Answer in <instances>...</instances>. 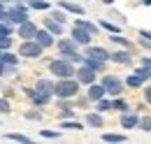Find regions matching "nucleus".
Returning <instances> with one entry per match:
<instances>
[{
	"label": "nucleus",
	"instance_id": "nucleus-1",
	"mask_svg": "<svg viewBox=\"0 0 151 144\" xmlns=\"http://www.w3.org/2000/svg\"><path fill=\"white\" fill-rule=\"evenodd\" d=\"M77 91H79V81L72 79V77H65V79H60L58 84H54V95L63 98V100L77 95Z\"/></svg>",
	"mask_w": 151,
	"mask_h": 144
},
{
	"label": "nucleus",
	"instance_id": "nucleus-2",
	"mask_svg": "<svg viewBox=\"0 0 151 144\" xmlns=\"http://www.w3.org/2000/svg\"><path fill=\"white\" fill-rule=\"evenodd\" d=\"M49 70L56 74L58 79H65V77H75V65H72V60H68V58H56V60H51L49 63Z\"/></svg>",
	"mask_w": 151,
	"mask_h": 144
},
{
	"label": "nucleus",
	"instance_id": "nucleus-3",
	"mask_svg": "<svg viewBox=\"0 0 151 144\" xmlns=\"http://www.w3.org/2000/svg\"><path fill=\"white\" fill-rule=\"evenodd\" d=\"M100 84L105 86V91H107L109 95H121V93H123V79L116 77V74H105Z\"/></svg>",
	"mask_w": 151,
	"mask_h": 144
},
{
	"label": "nucleus",
	"instance_id": "nucleus-4",
	"mask_svg": "<svg viewBox=\"0 0 151 144\" xmlns=\"http://www.w3.org/2000/svg\"><path fill=\"white\" fill-rule=\"evenodd\" d=\"M42 51H44V47H40L35 40H23L19 47V56H23V58H37V56H42Z\"/></svg>",
	"mask_w": 151,
	"mask_h": 144
},
{
	"label": "nucleus",
	"instance_id": "nucleus-5",
	"mask_svg": "<svg viewBox=\"0 0 151 144\" xmlns=\"http://www.w3.org/2000/svg\"><path fill=\"white\" fill-rule=\"evenodd\" d=\"M7 17H9V23H23V21H28V9H26V5H21L17 2L14 7H9L7 9Z\"/></svg>",
	"mask_w": 151,
	"mask_h": 144
},
{
	"label": "nucleus",
	"instance_id": "nucleus-6",
	"mask_svg": "<svg viewBox=\"0 0 151 144\" xmlns=\"http://www.w3.org/2000/svg\"><path fill=\"white\" fill-rule=\"evenodd\" d=\"M86 58H93V60H100V63H107L109 60V51L105 47H88L86 44V51H84Z\"/></svg>",
	"mask_w": 151,
	"mask_h": 144
},
{
	"label": "nucleus",
	"instance_id": "nucleus-7",
	"mask_svg": "<svg viewBox=\"0 0 151 144\" xmlns=\"http://www.w3.org/2000/svg\"><path fill=\"white\" fill-rule=\"evenodd\" d=\"M91 33L86 30V28H81V26H75L72 28V40H75L77 44H81V47H86V44H91Z\"/></svg>",
	"mask_w": 151,
	"mask_h": 144
},
{
	"label": "nucleus",
	"instance_id": "nucleus-8",
	"mask_svg": "<svg viewBox=\"0 0 151 144\" xmlns=\"http://www.w3.org/2000/svg\"><path fill=\"white\" fill-rule=\"evenodd\" d=\"M35 33H37V26H35L33 21H23V23H19L21 40H35Z\"/></svg>",
	"mask_w": 151,
	"mask_h": 144
},
{
	"label": "nucleus",
	"instance_id": "nucleus-9",
	"mask_svg": "<svg viewBox=\"0 0 151 144\" xmlns=\"http://www.w3.org/2000/svg\"><path fill=\"white\" fill-rule=\"evenodd\" d=\"M75 77H77L79 84H93L95 81V72L91 70V68H86V65H81V68L75 72Z\"/></svg>",
	"mask_w": 151,
	"mask_h": 144
},
{
	"label": "nucleus",
	"instance_id": "nucleus-10",
	"mask_svg": "<svg viewBox=\"0 0 151 144\" xmlns=\"http://www.w3.org/2000/svg\"><path fill=\"white\" fill-rule=\"evenodd\" d=\"M35 91H37L40 95H44V98L51 100V95H54V81H49V79H37V81H35Z\"/></svg>",
	"mask_w": 151,
	"mask_h": 144
},
{
	"label": "nucleus",
	"instance_id": "nucleus-11",
	"mask_svg": "<svg viewBox=\"0 0 151 144\" xmlns=\"http://www.w3.org/2000/svg\"><path fill=\"white\" fill-rule=\"evenodd\" d=\"M35 42H37L40 47H54V35L49 33V30H40L37 28V33H35Z\"/></svg>",
	"mask_w": 151,
	"mask_h": 144
},
{
	"label": "nucleus",
	"instance_id": "nucleus-12",
	"mask_svg": "<svg viewBox=\"0 0 151 144\" xmlns=\"http://www.w3.org/2000/svg\"><path fill=\"white\" fill-rule=\"evenodd\" d=\"M107 95V91H105V86L102 84H88V100L91 102H95V100H100V98H105Z\"/></svg>",
	"mask_w": 151,
	"mask_h": 144
},
{
	"label": "nucleus",
	"instance_id": "nucleus-13",
	"mask_svg": "<svg viewBox=\"0 0 151 144\" xmlns=\"http://www.w3.org/2000/svg\"><path fill=\"white\" fill-rule=\"evenodd\" d=\"M109 60H114L116 65H130V63H132V56H130V51L126 49V51H116V54H109Z\"/></svg>",
	"mask_w": 151,
	"mask_h": 144
},
{
	"label": "nucleus",
	"instance_id": "nucleus-14",
	"mask_svg": "<svg viewBox=\"0 0 151 144\" xmlns=\"http://www.w3.org/2000/svg\"><path fill=\"white\" fill-rule=\"evenodd\" d=\"M44 28H47L51 35H63V23L56 21V19H51V17L44 19Z\"/></svg>",
	"mask_w": 151,
	"mask_h": 144
},
{
	"label": "nucleus",
	"instance_id": "nucleus-15",
	"mask_svg": "<svg viewBox=\"0 0 151 144\" xmlns=\"http://www.w3.org/2000/svg\"><path fill=\"white\" fill-rule=\"evenodd\" d=\"M119 123H121L123 128H137V123H139V116H137V114H128V112H123Z\"/></svg>",
	"mask_w": 151,
	"mask_h": 144
},
{
	"label": "nucleus",
	"instance_id": "nucleus-16",
	"mask_svg": "<svg viewBox=\"0 0 151 144\" xmlns=\"http://www.w3.org/2000/svg\"><path fill=\"white\" fill-rule=\"evenodd\" d=\"M58 49H60V56H70V54H75L77 42L75 40H60L58 42Z\"/></svg>",
	"mask_w": 151,
	"mask_h": 144
},
{
	"label": "nucleus",
	"instance_id": "nucleus-17",
	"mask_svg": "<svg viewBox=\"0 0 151 144\" xmlns=\"http://www.w3.org/2000/svg\"><path fill=\"white\" fill-rule=\"evenodd\" d=\"M58 7H60V9H65V12H70V14H79V17L86 12L84 7H79V5H75V2H68V0H60V2H58Z\"/></svg>",
	"mask_w": 151,
	"mask_h": 144
},
{
	"label": "nucleus",
	"instance_id": "nucleus-18",
	"mask_svg": "<svg viewBox=\"0 0 151 144\" xmlns=\"http://www.w3.org/2000/svg\"><path fill=\"white\" fill-rule=\"evenodd\" d=\"M137 74L147 81L151 79V58H142V63H139V68H137Z\"/></svg>",
	"mask_w": 151,
	"mask_h": 144
},
{
	"label": "nucleus",
	"instance_id": "nucleus-19",
	"mask_svg": "<svg viewBox=\"0 0 151 144\" xmlns=\"http://www.w3.org/2000/svg\"><path fill=\"white\" fill-rule=\"evenodd\" d=\"M26 95L33 100V105H37V107H42V105H47L49 102V98H44V95H40L35 89H26Z\"/></svg>",
	"mask_w": 151,
	"mask_h": 144
},
{
	"label": "nucleus",
	"instance_id": "nucleus-20",
	"mask_svg": "<svg viewBox=\"0 0 151 144\" xmlns=\"http://www.w3.org/2000/svg\"><path fill=\"white\" fill-rule=\"evenodd\" d=\"M128 140L126 135H116V132H105L102 135V142H107V144H123Z\"/></svg>",
	"mask_w": 151,
	"mask_h": 144
},
{
	"label": "nucleus",
	"instance_id": "nucleus-21",
	"mask_svg": "<svg viewBox=\"0 0 151 144\" xmlns=\"http://www.w3.org/2000/svg\"><path fill=\"white\" fill-rule=\"evenodd\" d=\"M123 84H126V86H130V89H139V86L144 84V79H142V77H139L137 72H135V74H130V77H128V79H126Z\"/></svg>",
	"mask_w": 151,
	"mask_h": 144
},
{
	"label": "nucleus",
	"instance_id": "nucleus-22",
	"mask_svg": "<svg viewBox=\"0 0 151 144\" xmlns=\"http://www.w3.org/2000/svg\"><path fill=\"white\" fill-rule=\"evenodd\" d=\"M0 60H2V63H7V65H19V56L9 54L7 49H5V51H0Z\"/></svg>",
	"mask_w": 151,
	"mask_h": 144
},
{
	"label": "nucleus",
	"instance_id": "nucleus-23",
	"mask_svg": "<svg viewBox=\"0 0 151 144\" xmlns=\"http://www.w3.org/2000/svg\"><path fill=\"white\" fill-rule=\"evenodd\" d=\"M84 65H86V68H91L93 72H102V68H105V63L93 60V58H86V56H84Z\"/></svg>",
	"mask_w": 151,
	"mask_h": 144
},
{
	"label": "nucleus",
	"instance_id": "nucleus-24",
	"mask_svg": "<svg viewBox=\"0 0 151 144\" xmlns=\"http://www.w3.org/2000/svg\"><path fill=\"white\" fill-rule=\"evenodd\" d=\"M86 123L91 128H100L102 126V116H100V112L98 114H86Z\"/></svg>",
	"mask_w": 151,
	"mask_h": 144
},
{
	"label": "nucleus",
	"instance_id": "nucleus-25",
	"mask_svg": "<svg viewBox=\"0 0 151 144\" xmlns=\"http://www.w3.org/2000/svg\"><path fill=\"white\" fill-rule=\"evenodd\" d=\"M28 7H30V9H40V12H42V9H51V5H49L47 0H28Z\"/></svg>",
	"mask_w": 151,
	"mask_h": 144
},
{
	"label": "nucleus",
	"instance_id": "nucleus-26",
	"mask_svg": "<svg viewBox=\"0 0 151 144\" xmlns=\"http://www.w3.org/2000/svg\"><path fill=\"white\" fill-rule=\"evenodd\" d=\"M7 140L19 142V144H30V142H33L30 137H26V135H21V132H9V135H7Z\"/></svg>",
	"mask_w": 151,
	"mask_h": 144
},
{
	"label": "nucleus",
	"instance_id": "nucleus-27",
	"mask_svg": "<svg viewBox=\"0 0 151 144\" xmlns=\"http://www.w3.org/2000/svg\"><path fill=\"white\" fill-rule=\"evenodd\" d=\"M112 109H116V112H128V102H126V98H116V100H112Z\"/></svg>",
	"mask_w": 151,
	"mask_h": 144
},
{
	"label": "nucleus",
	"instance_id": "nucleus-28",
	"mask_svg": "<svg viewBox=\"0 0 151 144\" xmlns=\"http://www.w3.org/2000/svg\"><path fill=\"white\" fill-rule=\"evenodd\" d=\"M100 28H105V30H107V33H112V35H119V33L123 30V28H119V26H114V23H109V21H105V19L100 21Z\"/></svg>",
	"mask_w": 151,
	"mask_h": 144
},
{
	"label": "nucleus",
	"instance_id": "nucleus-29",
	"mask_svg": "<svg viewBox=\"0 0 151 144\" xmlns=\"http://www.w3.org/2000/svg\"><path fill=\"white\" fill-rule=\"evenodd\" d=\"M95 109H98V112H109V109H112V100H107V98L95 100Z\"/></svg>",
	"mask_w": 151,
	"mask_h": 144
},
{
	"label": "nucleus",
	"instance_id": "nucleus-30",
	"mask_svg": "<svg viewBox=\"0 0 151 144\" xmlns=\"http://www.w3.org/2000/svg\"><path fill=\"white\" fill-rule=\"evenodd\" d=\"M112 42L119 44V47H123V49H132L130 40H126V37H121V35H112Z\"/></svg>",
	"mask_w": 151,
	"mask_h": 144
},
{
	"label": "nucleus",
	"instance_id": "nucleus-31",
	"mask_svg": "<svg viewBox=\"0 0 151 144\" xmlns=\"http://www.w3.org/2000/svg\"><path fill=\"white\" fill-rule=\"evenodd\" d=\"M75 26H81V28H86L91 35H95V33H98V26H95V23H91V21H77Z\"/></svg>",
	"mask_w": 151,
	"mask_h": 144
},
{
	"label": "nucleus",
	"instance_id": "nucleus-32",
	"mask_svg": "<svg viewBox=\"0 0 151 144\" xmlns=\"http://www.w3.org/2000/svg\"><path fill=\"white\" fill-rule=\"evenodd\" d=\"M9 35H12V23L0 21V37H9Z\"/></svg>",
	"mask_w": 151,
	"mask_h": 144
},
{
	"label": "nucleus",
	"instance_id": "nucleus-33",
	"mask_svg": "<svg viewBox=\"0 0 151 144\" xmlns=\"http://www.w3.org/2000/svg\"><path fill=\"white\" fill-rule=\"evenodd\" d=\"M137 128H142V130H147V132H149V130H151V116H142V119H139V123H137Z\"/></svg>",
	"mask_w": 151,
	"mask_h": 144
},
{
	"label": "nucleus",
	"instance_id": "nucleus-34",
	"mask_svg": "<svg viewBox=\"0 0 151 144\" xmlns=\"http://www.w3.org/2000/svg\"><path fill=\"white\" fill-rule=\"evenodd\" d=\"M60 128H65V130H68V128H70V130H81V123H77V121H63Z\"/></svg>",
	"mask_w": 151,
	"mask_h": 144
},
{
	"label": "nucleus",
	"instance_id": "nucleus-35",
	"mask_svg": "<svg viewBox=\"0 0 151 144\" xmlns=\"http://www.w3.org/2000/svg\"><path fill=\"white\" fill-rule=\"evenodd\" d=\"M9 47H12L9 37H0V51H5V49H9Z\"/></svg>",
	"mask_w": 151,
	"mask_h": 144
},
{
	"label": "nucleus",
	"instance_id": "nucleus-36",
	"mask_svg": "<svg viewBox=\"0 0 151 144\" xmlns=\"http://www.w3.org/2000/svg\"><path fill=\"white\" fill-rule=\"evenodd\" d=\"M49 17H51V19H56V21H60V23H65V14H63V12H51Z\"/></svg>",
	"mask_w": 151,
	"mask_h": 144
},
{
	"label": "nucleus",
	"instance_id": "nucleus-37",
	"mask_svg": "<svg viewBox=\"0 0 151 144\" xmlns=\"http://www.w3.org/2000/svg\"><path fill=\"white\" fill-rule=\"evenodd\" d=\"M7 112H9V102L0 98V114H7Z\"/></svg>",
	"mask_w": 151,
	"mask_h": 144
},
{
	"label": "nucleus",
	"instance_id": "nucleus-38",
	"mask_svg": "<svg viewBox=\"0 0 151 144\" xmlns=\"http://www.w3.org/2000/svg\"><path fill=\"white\" fill-rule=\"evenodd\" d=\"M139 44H142L144 49H151V40H149V37H142V35H139Z\"/></svg>",
	"mask_w": 151,
	"mask_h": 144
},
{
	"label": "nucleus",
	"instance_id": "nucleus-39",
	"mask_svg": "<svg viewBox=\"0 0 151 144\" xmlns=\"http://www.w3.org/2000/svg\"><path fill=\"white\" fill-rule=\"evenodd\" d=\"M42 137H51L54 140V137H58V132L56 130H42Z\"/></svg>",
	"mask_w": 151,
	"mask_h": 144
},
{
	"label": "nucleus",
	"instance_id": "nucleus-40",
	"mask_svg": "<svg viewBox=\"0 0 151 144\" xmlns=\"http://www.w3.org/2000/svg\"><path fill=\"white\" fill-rule=\"evenodd\" d=\"M144 102H147V105H151V86H147V89H144Z\"/></svg>",
	"mask_w": 151,
	"mask_h": 144
},
{
	"label": "nucleus",
	"instance_id": "nucleus-41",
	"mask_svg": "<svg viewBox=\"0 0 151 144\" xmlns=\"http://www.w3.org/2000/svg\"><path fill=\"white\" fill-rule=\"evenodd\" d=\"M26 119H40V112H26Z\"/></svg>",
	"mask_w": 151,
	"mask_h": 144
},
{
	"label": "nucleus",
	"instance_id": "nucleus-42",
	"mask_svg": "<svg viewBox=\"0 0 151 144\" xmlns=\"http://www.w3.org/2000/svg\"><path fill=\"white\" fill-rule=\"evenodd\" d=\"M2 74H5V63L0 60V77H2Z\"/></svg>",
	"mask_w": 151,
	"mask_h": 144
},
{
	"label": "nucleus",
	"instance_id": "nucleus-43",
	"mask_svg": "<svg viewBox=\"0 0 151 144\" xmlns=\"http://www.w3.org/2000/svg\"><path fill=\"white\" fill-rule=\"evenodd\" d=\"M0 2H19V0H0Z\"/></svg>",
	"mask_w": 151,
	"mask_h": 144
},
{
	"label": "nucleus",
	"instance_id": "nucleus-44",
	"mask_svg": "<svg viewBox=\"0 0 151 144\" xmlns=\"http://www.w3.org/2000/svg\"><path fill=\"white\" fill-rule=\"evenodd\" d=\"M102 2H107V5H112V2H114V0H102Z\"/></svg>",
	"mask_w": 151,
	"mask_h": 144
},
{
	"label": "nucleus",
	"instance_id": "nucleus-45",
	"mask_svg": "<svg viewBox=\"0 0 151 144\" xmlns=\"http://www.w3.org/2000/svg\"><path fill=\"white\" fill-rule=\"evenodd\" d=\"M142 2H144V5H151V0H142Z\"/></svg>",
	"mask_w": 151,
	"mask_h": 144
},
{
	"label": "nucleus",
	"instance_id": "nucleus-46",
	"mask_svg": "<svg viewBox=\"0 0 151 144\" xmlns=\"http://www.w3.org/2000/svg\"><path fill=\"white\" fill-rule=\"evenodd\" d=\"M0 9H2V2H0Z\"/></svg>",
	"mask_w": 151,
	"mask_h": 144
},
{
	"label": "nucleus",
	"instance_id": "nucleus-47",
	"mask_svg": "<svg viewBox=\"0 0 151 144\" xmlns=\"http://www.w3.org/2000/svg\"><path fill=\"white\" fill-rule=\"evenodd\" d=\"M0 89H2V84H0Z\"/></svg>",
	"mask_w": 151,
	"mask_h": 144
}]
</instances>
